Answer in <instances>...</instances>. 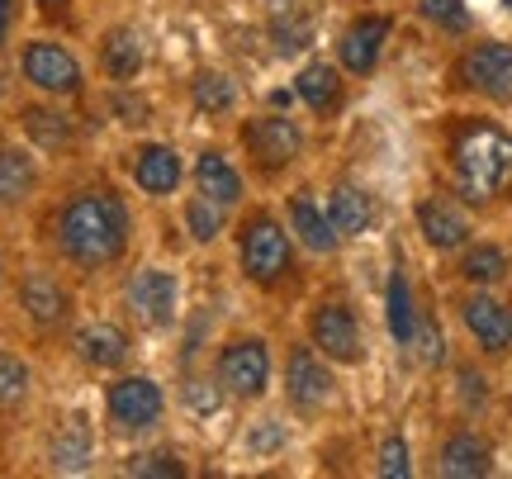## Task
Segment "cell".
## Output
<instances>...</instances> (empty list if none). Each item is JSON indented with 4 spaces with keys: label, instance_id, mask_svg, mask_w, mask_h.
I'll list each match as a JSON object with an SVG mask.
<instances>
[{
    "label": "cell",
    "instance_id": "cell-25",
    "mask_svg": "<svg viewBox=\"0 0 512 479\" xmlns=\"http://www.w3.org/2000/svg\"><path fill=\"white\" fill-rule=\"evenodd\" d=\"M38 190V162L15 143H0V209H15Z\"/></svg>",
    "mask_w": 512,
    "mask_h": 479
},
{
    "label": "cell",
    "instance_id": "cell-16",
    "mask_svg": "<svg viewBox=\"0 0 512 479\" xmlns=\"http://www.w3.org/2000/svg\"><path fill=\"white\" fill-rule=\"evenodd\" d=\"M285 219H290V233L299 247H309L313 257H332L337 252V228L328 219V204H318L313 190H294L290 200H285Z\"/></svg>",
    "mask_w": 512,
    "mask_h": 479
},
{
    "label": "cell",
    "instance_id": "cell-26",
    "mask_svg": "<svg viewBox=\"0 0 512 479\" xmlns=\"http://www.w3.org/2000/svg\"><path fill=\"white\" fill-rule=\"evenodd\" d=\"M143 57H147L143 38L133 34V29H124V24L100 38V67H105L110 81H133V76L143 72Z\"/></svg>",
    "mask_w": 512,
    "mask_h": 479
},
{
    "label": "cell",
    "instance_id": "cell-28",
    "mask_svg": "<svg viewBox=\"0 0 512 479\" xmlns=\"http://www.w3.org/2000/svg\"><path fill=\"white\" fill-rule=\"evenodd\" d=\"M91 446H95L91 423H86L81 413H72L67 423L57 427L53 446H48V465H53V470H86V461H91Z\"/></svg>",
    "mask_w": 512,
    "mask_h": 479
},
{
    "label": "cell",
    "instance_id": "cell-32",
    "mask_svg": "<svg viewBox=\"0 0 512 479\" xmlns=\"http://www.w3.org/2000/svg\"><path fill=\"white\" fill-rule=\"evenodd\" d=\"M223 214H228L223 204L195 195V200L185 204V228H190V238H195V242H214L223 233Z\"/></svg>",
    "mask_w": 512,
    "mask_h": 479
},
{
    "label": "cell",
    "instance_id": "cell-9",
    "mask_svg": "<svg viewBox=\"0 0 512 479\" xmlns=\"http://www.w3.org/2000/svg\"><path fill=\"white\" fill-rule=\"evenodd\" d=\"M285 399H290L294 413H323L337 399L332 361L313 342L309 347H290V356H285Z\"/></svg>",
    "mask_w": 512,
    "mask_h": 479
},
{
    "label": "cell",
    "instance_id": "cell-37",
    "mask_svg": "<svg viewBox=\"0 0 512 479\" xmlns=\"http://www.w3.org/2000/svg\"><path fill=\"white\" fill-rule=\"evenodd\" d=\"M223 399H228V394H223L219 375H214V380H190V385H185V404L195 408V413H219Z\"/></svg>",
    "mask_w": 512,
    "mask_h": 479
},
{
    "label": "cell",
    "instance_id": "cell-33",
    "mask_svg": "<svg viewBox=\"0 0 512 479\" xmlns=\"http://www.w3.org/2000/svg\"><path fill=\"white\" fill-rule=\"evenodd\" d=\"M375 470H380L384 479H408L413 475V446H408L403 432H389V437L380 442V451H375Z\"/></svg>",
    "mask_w": 512,
    "mask_h": 479
},
{
    "label": "cell",
    "instance_id": "cell-35",
    "mask_svg": "<svg viewBox=\"0 0 512 479\" xmlns=\"http://www.w3.org/2000/svg\"><path fill=\"white\" fill-rule=\"evenodd\" d=\"M408 351L418 356V366H422V370L446 366V342H441V328H437V323H432L427 314L418 318V332H413V342H408Z\"/></svg>",
    "mask_w": 512,
    "mask_h": 479
},
{
    "label": "cell",
    "instance_id": "cell-10",
    "mask_svg": "<svg viewBox=\"0 0 512 479\" xmlns=\"http://www.w3.org/2000/svg\"><path fill=\"white\" fill-rule=\"evenodd\" d=\"M19 72H24V81H29L34 91L53 95V100L81 95V86H86L81 62H76L62 43H53V38H34V43H24V53H19Z\"/></svg>",
    "mask_w": 512,
    "mask_h": 479
},
{
    "label": "cell",
    "instance_id": "cell-36",
    "mask_svg": "<svg viewBox=\"0 0 512 479\" xmlns=\"http://www.w3.org/2000/svg\"><path fill=\"white\" fill-rule=\"evenodd\" d=\"M456 399L470 408V413H479V408L489 404V380H484L475 366H456Z\"/></svg>",
    "mask_w": 512,
    "mask_h": 479
},
{
    "label": "cell",
    "instance_id": "cell-3",
    "mask_svg": "<svg viewBox=\"0 0 512 479\" xmlns=\"http://www.w3.org/2000/svg\"><path fill=\"white\" fill-rule=\"evenodd\" d=\"M238 261H242V276L252 280V285H261V290L280 285L294 266L290 228L275 219V214H266V209L247 214L238 228Z\"/></svg>",
    "mask_w": 512,
    "mask_h": 479
},
{
    "label": "cell",
    "instance_id": "cell-15",
    "mask_svg": "<svg viewBox=\"0 0 512 479\" xmlns=\"http://www.w3.org/2000/svg\"><path fill=\"white\" fill-rule=\"evenodd\" d=\"M437 475L446 479H484L494 475V442L475 432V427H456L446 432L437 446Z\"/></svg>",
    "mask_w": 512,
    "mask_h": 479
},
{
    "label": "cell",
    "instance_id": "cell-42",
    "mask_svg": "<svg viewBox=\"0 0 512 479\" xmlns=\"http://www.w3.org/2000/svg\"><path fill=\"white\" fill-rule=\"evenodd\" d=\"M503 10H508V15H512V0H503Z\"/></svg>",
    "mask_w": 512,
    "mask_h": 479
},
{
    "label": "cell",
    "instance_id": "cell-21",
    "mask_svg": "<svg viewBox=\"0 0 512 479\" xmlns=\"http://www.w3.org/2000/svg\"><path fill=\"white\" fill-rule=\"evenodd\" d=\"M76 356L91 370H119L133 356V342L119 323H86L76 332Z\"/></svg>",
    "mask_w": 512,
    "mask_h": 479
},
{
    "label": "cell",
    "instance_id": "cell-2",
    "mask_svg": "<svg viewBox=\"0 0 512 479\" xmlns=\"http://www.w3.org/2000/svg\"><path fill=\"white\" fill-rule=\"evenodd\" d=\"M133 214L114 190H81L57 209V252L81 271H105L128 252Z\"/></svg>",
    "mask_w": 512,
    "mask_h": 479
},
{
    "label": "cell",
    "instance_id": "cell-13",
    "mask_svg": "<svg viewBox=\"0 0 512 479\" xmlns=\"http://www.w3.org/2000/svg\"><path fill=\"white\" fill-rule=\"evenodd\" d=\"M460 323L470 332V342L479 347V356H508L512 351V309L494 290H475L470 285V295H460Z\"/></svg>",
    "mask_w": 512,
    "mask_h": 479
},
{
    "label": "cell",
    "instance_id": "cell-4",
    "mask_svg": "<svg viewBox=\"0 0 512 479\" xmlns=\"http://www.w3.org/2000/svg\"><path fill=\"white\" fill-rule=\"evenodd\" d=\"M214 375H219V385L228 399H242V404L266 399L271 375H275L266 337H233V342H223L219 361H214Z\"/></svg>",
    "mask_w": 512,
    "mask_h": 479
},
{
    "label": "cell",
    "instance_id": "cell-29",
    "mask_svg": "<svg viewBox=\"0 0 512 479\" xmlns=\"http://www.w3.org/2000/svg\"><path fill=\"white\" fill-rule=\"evenodd\" d=\"M19 124H24V133H29V143L43 148V152H62L67 143H72V119L48 110V105H29V110L19 114Z\"/></svg>",
    "mask_w": 512,
    "mask_h": 479
},
{
    "label": "cell",
    "instance_id": "cell-17",
    "mask_svg": "<svg viewBox=\"0 0 512 479\" xmlns=\"http://www.w3.org/2000/svg\"><path fill=\"white\" fill-rule=\"evenodd\" d=\"M328 219L337 228V238H366L375 219H380V209H375V195H370L366 185L356 181H337L328 190Z\"/></svg>",
    "mask_w": 512,
    "mask_h": 479
},
{
    "label": "cell",
    "instance_id": "cell-41",
    "mask_svg": "<svg viewBox=\"0 0 512 479\" xmlns=\"http://www.w3.org/2000/svg\"><path fill=\"white\" fill-rule=\"evenodd\" d=\"M38 5H43V10H62L67 0H38Z\"/></svg>",
    "mask_w": 512,
    "mask_h": 479
},
{
    "label": "cell",
    "instance_id": "cell-31",
    "mask_svg": "<svg viewBox=\"0 0 512 479\" xmlns=\"http://www.w3.org/2000/svg\"><path fill=\"white\" fill-rule=\"evenodd\" d=\"M190 100H195V110L200 114H228L233 105H238V81L228 72H195V81H190Z\"/></svg>",
    "mask_w": 512,
    "mask_h": 479
},
{
    "label": "cell",
    "instance_id": "cell-11",
    "mask_svg": "<svg viewBox=\"0 0 512 479\" xmlns=\"http://www.w3.org/2000/svg\"><path fill=\"white\" fill-rule=\"evenodd\" d=\"M413 223H418L422 242H427L432 252H441V257L460 252L465 242L475 238V223H470V204L460 200L456 190H451V195H422V200L413 204Z\"/></svg>",
    "mask_w": 512,
    "mask_h": 479
},
{
    "label": "cell",
    "instance_id": "cell-7",
    "mask_svg": "<svg viewBox=\"0 0 512 479\" xmlns=\"http://www.w3.org/2000/svg\"><path fill=\"white\" fill-rule=\"evenodd\" d=\"M166 413V394L152 375H124L105 389V418L114 432H152Z\"/></svg>",
    "mask_w": 512,
    "mask_h": 479
},
{
    "label": "cell",
    "instance_id": "cell-1",
    "mask_svg": "<svg viewBox=\"0 0 512 479\" xmlns=\"http://www.w3.org/2000/svg\"><path fill=\"white\" fill-rule=\"evenodd\" d=\"M446 166H451V190L470 209L512 200V129L475 114L456 119L446 129Z\"/></svg>",
    "mask_w": 512,
    "mask_h": 479
},
{
    "label": "cell",
    "instance_id": "cell-24",
    "mask_svg": "<svg viewBox=\"0 0 512 479\" xmlns=\"http://www.w3.org/2000/svg\"><path fill=\"white\" fill-rule=\"evenodd\" d=\"M418 295H413V285L403 271H389V285H384V323H389V337L408 347L413 342V332H418Z\"/></svg>",
    "mask_w": 512,
    "mask_h": 479
},
{
    "label": "cell",
    "instance_id": "cell-6",
    "mask_svg": "<svg viewBox=\"0 0 512 479\" xmlns=\"http://www.w3.org/2000/svg\"><path fill=\"white\" fill-rule=\"evenodd\" d=\"M309 342L328 356L332 366H361V361H366V328H361V314L351 309L347 299L313 304Z\"/></svg>",
    "mask_w": 512,
    "mask_h": 479
},
{
    "label": "cell",
    "instance_id": "cell-43",
    "mask_svg": "<svg viewBox=\"0 0 512 479\" xmlns=\"http://www.w3.org/2000/svg\"><path fill=\"white\" fill-rule=\"evenodd\" d=\"M0 276H5V261H0Z\"/></svg>",
    "mask_w": 512,
    "mask_h": 479
},
{
    "label": "cell",
    "instance_id": "cell-40",
    "mask_svg": "<svg viewBox=\"0 0 512 479\" xmlns=\"http://www.w3.org/2000/svg\"><path fill=\"white\" fill-rule=\"evenodd\" d=\"M10 29H15V0H0V43L10 38Z\"/></svg>",
    "mask_w": 512,
    "mask_h": 479
},
{
    "label": "cell",
    "instance_id": "cell-38",
    "mask_svg": "<svg viewBox=\"0 0 512 479\" xmlns=\"http://www.w3.org/2000/svg\"><path fill=\"white\" fill-rule=\"evenodd\" d=\"M133 475H166V479H176L185 475V465L171 456V451H147V456H133V465H128Z\"/></svg>",
    "mask_w": 512,
    "mask_h": 479
},
{
    "label": "cell",
    "instance_id": "cell-22",
    "mask_svg": "<svg viewBox=\"0 0 512 479\" xmlns=\"http://www.w3.org/2000/svg\"><path fill=\"white\" fill-rule=\"evenodd\" d=\"M512 271V257L508 247H498V242H465L460 247V261H456V276L465 280V285H475V290H494V285H503Z\"/></svg>",
    "mask_w": 512,
    "mask_h": 479
},
{
    "label": "cell",
    "instance_id": "cell-39",
    "mask_svg": "<svg viewBox=\"0 0 512 479\" xmlns=\"http://www.w3.org/2000/svg\"><path fill=\"white\" fill-rule=\"evenodd\" d=\"M280 442H285V432H280V427H275V423H266V427H261V432H256V427H252V432H247V446H252V451H275V446H280Z\"/></svg>",
    "mask_w": 512,
    "mask_h": 479
},
{
    "label": "cell",
    "instance_id": "cell-34",
    "mask_svg": "<svg viewBox=\"0 0 512 479\" xmlns=\"http://www.w3.org/2000/svg\"><path fill=\"white\" fill-rule=\"evenodd\" d=\"M29 385H34V370L24 366L19 356L0 351V408L19 404V399H29Z\"/></svg>",
    "mask_w": 512,
    "mask_h": 479
},
{
    "label": "cell",
    "instance_id": "cell-30",
    "mask_svg": "<svg viewBox=\"0 0 512 479\" xmlns=\"http://www.w3.org/2000/svg\"><path fill=\"white\" fill-rule=\"evenodd\" d=\"M413 10H418L422 24H432V29L446 34V38H465L470 29H475L470 0H413Z\"/></svg>",
    "mask_w": 512,
    "mask_h": 479
},
{
    "label": "cell",
    "instance_id": "cell-27",
    "mask_svg": "<svg viewBox=\"0 0 512 479\" xmlns=\"http://www.w3.org/2000/svg\"><path fill=\"white\" fill-rule=\"evenodd\" d=\"M271 34H275V48H280V53H304L313 43V10L304 0H275Z\"/></svg>",
    "mask_w": 512,
    "mask_h": 479
},
{
    "label": "cell",
    "instance_id": "cell-14",
    "mask_svg": "<svg viewBox=\"0 0 512 479\" xmlns=\"http://www.w3.org/2000/svg\"><path fill=\"white\" fill-rule=\"evenodd\" d=\"M124 299H128V309H133V318H138L143 328L162 332V328L176 323V309H181V285H176V276L162 271V266H143V271H133V276H128Z\"/></svg>",
    "mask_w": 512,
    "mask_h": 479
},
{
    "label": "cell",
    "instance_id": "cell-19",
    "mask_svg": "<svg viewBox=\"0 0 512 479\" xmlns=\"http://www.w3.org/2000/svg\"><path fill=\"white\" fill-rule=\"evenodd\" d=\"M294 95H299V100L309 105V114H318V119L337 114L342 100H347L342 67H332V62H304V67L294 72Z\"/></svg>",
    "mask_w": 512,
    "mask_h": 479
},
{
    "label": "cell",
    "instance_id": "cell-8",
    "mask_svg": "<svg viewBox=\"0 0 512 479\" xmlns=\"http://www.w3.org/2000/svg\"><path fill=\"white\" fill-rule=\"evenodd\" d=\"M389 38H394V15H384V10H366V15H356L337 34V67L356 81H366V76L380 72L384 62V48H389Z\"/></svg>",
    "mask_w": 512,
    "mask_h": 479
},
{
    "label": "cell",
    "instance_id": "cell-5",
    "mask_svg": "<svg viewBox=\"0 0 512 479\" xmlns=\"http://www.w3.org/2000/svg\"><path fill=\"white\" fill-rule=\"evenodd\" d=\"M456 86L489 105H512V43L479 38L456 57Z\"/></svg>",
    "mask_w": 512,
    "mask_h": 479
},
{
    "label": "cell",
    "instance_id": "cell-12",
    "mask_svg": "<svg viewBox=\"0 0 512 479\" xmlns=\"http://www.w3.org/2000/svg\"><path fill=\"white\" fill-rule=\"evenodd\" d=\"M242 148L261 171H285L304 152V129L290 114H256L242 124Z\"/></svg>",
    "mask_w": 512,
    "mask_h": 479
},
{
    "label": "cell",
    "instance_id": "cell-20",
    "mask_svg": "<svg viewBox=\"0 0 512 479\" xmlns=\"http://www.w3.org/2000/svg\"><path fill=\"white\" fill-rule=\"evenodd\" d=\"M133 181H138L143 195L166 200V195H176V185H181V157L166 148V143H143V148L133 152Z\"/></svg>",
    "mask_w": 512,
    "mask_h": 479
},
{
    "label": "cell",
    "instance_id": "cell-23",
    "mask_svg": "<svg viewBox=\"0 0 512 479\" xmlns=\"http://www.w3.org/2000/svg\"><path fill=\"white\" fill-rule=\"evenodd\" d=\"M195 190H200L204 200L223 204V209H233V204L242 200V176L238 166L228 162L219 148L200 152V162H195Z\"/></svg>",
    "mask_w": 512,
    "mask_h": 479
},
{
    "label": "cell",
    "instance_id": "cell-18",
    "mask_svg": "<svg viewBox=\"0 0 512 479\" xmlns=\"http://www.w3.org/2000/svg\"><path fill=\"white\" fill-rule=\"evenodd\" d=\"M19 309H24L29 323H38V328H57V323H67V314H72V295L57 285V276L29 271V276L19 280Z\"/></svg>",
    "mask_w": 512,
    "mask_h": 479
}]
</instances>
